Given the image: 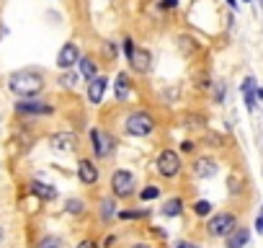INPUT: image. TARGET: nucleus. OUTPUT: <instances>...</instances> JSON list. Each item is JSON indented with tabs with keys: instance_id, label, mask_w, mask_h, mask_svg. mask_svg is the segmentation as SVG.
I'll list each match as a JSON object with an SVG mask.
<instances>
[{
	"instance_id": "obj_32",
	"label": "nucleus",
	"mask_w": 263,
	"mask_h": 248,
	"mask_svg": "<svg viewBox=\"0 0 263 248\" xmlns=\"http://www.w3.org/2000/svg\"><path fill=\"white\" fill-rule=\"evenodd\" d=\"M176 248H199V245H196V243H189V240H181Z\"/></svg>"
},
{
	"instance_id": "obj_36",
	"label": "nucleus",
	"mask_w": 263,
	"mask_h": 248,
	"mask_svg": "<svg viewBox=\"0 0 263 248\" xmlns=\"http://www.w3.org/2000/svg\"><path fill=\"white\" fill-rule=\"evenodd\" d=\"M0 240H3V227H0Z\"/></svg>"
},
{
	"instance_id": "obj_1",
	"label": "nucleus",
	"mask_w": 263,
	"mask_h": 248,
	"mask_svg": "<svg viewBox=\"0 0 263 248\" xmlns=\"http://www.w3.org/2000/svg\"><path fill=\"white\" fill-rule=\"evenodd\" d=\"M8 88L16 93V96H24V98H31L36 96L42 88H44V75L34 67H24V70H16L11 73L8 78Z\"/></svg>"
},
{
	"instance_id": "obj_25",
	"label": "nucleus",
	"mask_w": 263,
	"mask_h": 248,
	"mask_svg": "<svg viewBox=\"0 0 263 248\" xmlns=\"http://www.w3.org/2000/svg\"><path fill=\"white\" fill-rule=\"evenodd\" d=\"M78 80H80V75H75V73H65V75L60 78V83H62L65 88H75Z\"/></svg>"
},
{
	"instance_id": "obj_14",
	"label": "nucleus",
	"mask_w": 263,
	"mask_h": 248,
	"mask_svg": "<svg viewBox=\"0 0 263 248\" xmlns=\"http://www.w3.org/2000/svg\"><path fill=\"white\" fill-rule=\"evenodd\" d=\"M31 194H34L36 199H42V202L57 199V189H54L52 184H44V181H34V184H31Z\"/></svg>"
},
{
	"instance_id": "obj_24",
	"label": "nucleus",
	"mask_w": 263,
	"mask_h": 248,
	"mask_svg": "<svg viewBox=\"0 0 263 248\" xmlns=\"http://www.w3.org/2000/svg\"><path fill=\"white\" fill-rule=\"evenodd\" d=\"M194 212H196L199 217H204V215H209V212H212V204H209L206 199H199V202L194 204Z\"/></svg>"
},
{
	"instance_id": "obj_11",
	"label": "nucleus",
	"mask_w": 263,
	"mask_h": 248,
	"mask_svg": "<svg viewBox=\"0 0 263 248\" xmlns=\"http://www.w3.org/2000/svg\"><path fill=\"white\" fill-rule=\"evenodd\" d=\"M78 179H80V184H85V186H93V184L98 181V166H96L93 161L83 158V161L78 163Z\"/></svg>"
},
{
	"instance_id": "obj_35",
	"label": "nucleus",
	"mask_w": 263,
	"mask_h": 248,
	"mask_svg": "<svg viewBox=\"0 0 263 248\" xmlns=\"http://www.w3.org/2000/svg\"><path fill=\"white\" fill-rule=\"evenodd\" d=\"M227 3H230V8H237V0H227Z\"/></svg>"
},
{
	"instance_id": "obj_20",
	"label": "nucleus",
	"mask_w": 263,
	"mask_h": 248,
	"mask_svg": "<svg viewBox=\"0 0 263 248\" xmlns=\"http://www.w3.org/2000/svg\"><path fill=\"white\" fill-rule=\"evenodd\" d=\"M98 215L101 220H111L116 215V207H114V199H101V207H98Z\"/></svg>"
},
{
	"instance_id": "obj_8",
	"label": "nucleus",
	"mask_w": 263,
	"mask_h": 248,
	"mask_svg": "<svg viewBox=\"0 0 263 248\" xmlns=\"http://www.w3.org/2000/svg\"><path fill=\"white\" fill-rule=\"evenodd\" d=\"M78 60H80L78 44H75V42H67V44H62V49H60V55H57V67H60V70H70L72 65H78Z\"/></svg>"
},
{
	"instance_id": "obj_28",
	"label": "nucleus",
	"mask_w": 263,
	"mask_h": 248,
	"mask_svg": "<svg viewBox=\"0 0 263 248\" xmlns=\"http://www.w3.org/2000/svg\"><path fill=\"white\" fill-rule=\"evenodd\" d=\"M121 44H124V55L129 57V55H132V49H135V44H132V39H129V37H126V39H124Z\"/></svg>"
},
{
	"instance_id": "obj_3",
	"label": "nucleus",
	"mask_w": 263,
	"mask_h": 248,
	"mask_svg": "<svg viewBox=\"0 0 263 248\" xmlns=\"http://www.w3.org/2000/svg\"><path fill=\"white\" fill-rule=\"evenodd\" d=\"M135 186H137V181H135V176H132L129 171H114V176H111V191H114V197L129 199L132 194L137 191Z\"/></svg>"
},
{
	"instance_id": "obj_18",
	"label": "nucleus",
	"mask_w": 263,
	"mask_h": 248,
	"mask_svg": "<svg viewBox=\"0 0 263 248\" xmlns=\"http://www.w3.org/2000/svg\"><path fill=\"white\" fill-rule=\"evenodd\" d=\"M78 67H80V75H83L85 80L96 78V70H98V65L93 62V57H80V60H78Z\"/></svg>"
},
{
	"instance_id": "obj_21",
	"label": "nucleus",
	"mask_w": 263,
	"mask_h": 248,
	"mask_svg": "<svg viewBox=\"0 0 263 248\" xmlns=\"http://www.w3.org/2000/svg\"><path fill=\"white\" fill-rule=\"evenodd\" d=\"M65 212H67V215H85V202H83V199H67Z\"/></svg>"
},
{
	"instance_id": "obj_22",
	"label": "nucleus",
	"mask_w": 263,
	"mask_h": 248,
	"mask_svg": "<svg viewBox=\"0 0 263 248\" xmlns=\"http://www.w3.org/2000/svg\"><path fill=\"white\" fill-rule=\"evenodd\" d=\"M36 248H62V238L60 235H44L36 243Z\"/></svg>"
},
{
	"instance_id": "obj_13",
	"label": "nucleus",
	"mask_w": 263,
	"mask_h": 248,
	"mask_svg": "<svg viewBox=\"0 0 263 248\" xmlns=\"http://www.w3.org/2000/svg\"><path fill=\"white\" fill-rule=\"evenodd\" d=\"M224 238H227V248H245V245H248V240H250V230H248V227H237V225H235Z\"/></svg>"
},
{
	"instance_id": "obj_23",
	"label": "nucleus",
	"mask_w": 263,
	"mask_h": 248,
	"mask_svg": "<svg viewBox=\"0 0 263 248\" xmlns=\"http://www.w3.org/2000/svg\"><path fill=\"white\" fill-rule=\"evenodd\" d=\"M160 197V189L158 186H145L142 191H140V199L142 202H150V199H158Z\"/></svg>"
},
{
	"instance_id": "obj_27",
	"label": "nucleus",
	"mask_w": 263,
	"mask_h": 248,
	"mask_svg": "<svg viewBox=\"0 0 263 248\" xmlns=\"http://www.w3.org/2000/svg\"><path fill=\"white\" fill-rule=\"evenodd\" d=\"M75 248H98V243H96V240H90V238H88V240H80V243H78V245H75Z\"/></svg>"
},
{
	"instance_id": "obj_16",
	"label": "nucleus",
	"mask_w": 263,
	"mask_h": 248,
	"mask_svg": "<svg viewBox=\"0 0 263 248\" xmlns=\"http://www.w3.org/2000/svg\"><path fill=\"white\" fill-rule=\"evenodd\" d=\"M194 173H196L199 179H212V176L217 173V163H214L212 158H199V161L194 163Z\"/></svg>"
},
{
	"instance_id": "obj_6",
	"label": "nucleus",
	"mask_w": 263,
	"mask_h": 248,
	"mask_svg": "<svg viewBox=\"0 0 263 248\" xmlns=\"http://www.w3.org/2000/svg\"><path fill=\"white\" fill-rule=\"evenodd\" d=\"M90 143H93V155L96 158H108L111 153H114V148H116V143H114V137L108 135V132H103V130H93L90 132Z\"/></svg>"
},
{
	"instance_id": "obj_10",
	"label": "nucleus",
	"mask_w": 263,
	"mask_h": 248,
	"mask_svg": "<svg viewBox=\"0 0 263 248\" xmlns=\"http://www.w3.org/2000/svg\"><path fill=\"white\" fill-rule=\"evenodd\" d=\"M16 111L18 114H26V116H36V114L47 116V114L54 111V106L52 103H44V101H18L16 103Z\"/></svg>"
},
{
	"instance_id": "obj_5",
	"label": "nucleus",
	"mask_w": 263,
	"mask_h": 248,
	"mask_svg": "<svg viewBox=\"0 0 263 248\" xmlns=\"http://www.w3.org/2000/svg\"><path fill=\"white\" fill-rule=\"evenodd\" d=\"M235 225H237V220H235V215H232V212H219V215H214V217L209 220L206 233H209L212 238H224Z\"/></svg>"
},
{
	"instance_id": "obj_2",
	"label": "nucleus",
	"mask_w": 263,
	"mask_h": 248,
	"mask_svg": "<svg viewBox=\"0 0 263 248\" xmlns=\"http://www.w3.org/2000/svg\"><path fill=\"white\" fill-rule=\"evenodd\" d=\"M124 130L132 137H147L155 130V116L150 111H142V109L140 111H132L126 116V121H124Z\"/></svg>"
},
{
	"instance_id": "obj_17",
	"label": "nucleus",
	"mask_w": 263,
	"mask_h": 248,
	"mask_svg": "<svg viewBox=\"0 0 263 248\" xmlns=\"http://www.w3.org/2000/svg\"><path fill=\"white\" fill-rule=\"evenodd\" d=\"M242 96H245V106L253 111V109H255V78H245V83H242Z\"/></svg>"
},
{
	"instance_id": "obj_15",
	"label": "nucleus",
	"mask_w": 263,
	"mask_h": 248,
	"mask_svg": "<svg viewBox=\"0 0 263 248\" xmlns=\"http://www.w3.org/2000/svg\"><path fill=\"white\" fill-rule=\"evenodd\" d=\"M129 91H132L129 75H126V73H119L116 80H114V96H116V101H124V98L129 96Z\"/></svg>"
},
{
	"instance_id": "obj_12",
	"label": "nucleus",
	"mask_w": 263,
	"mask_h": 248,
	"mask_svg": "<svg viewBox=\"0 0 263 248\" xmlns=\"http://www.w3.org/2000/svg\"><path fill=\"white\" fill-rule=\"evenodd\" d=\"M52 148L54 150H62V153H72L75 145H78V137L72 132H60V135H52Z\"/></svg>"
},
{
	"instance_id": "obj_26",
	"label": "nucleus",
	"mask_w": 263,
	"mask_h": 248,
	"mask_svg": "<svg viewBox=\"0 0 263 248\" xmlns=\"http://www.w3.org/2000/svg\"><path fill=\"white\" fill-rule=\"evenodd\" d=\"M145 215H147L145 209H140V212H119L121 220H135V217H145Z\"/></svg>"
},
{
	"instance_id": "obj_31",
	"label": "nucleus",
	"mask_w": 263,
	"mask_h": 248,
	"mask_svg": "<svg viewBox=\"0 0 263 248\" xmlns=\"http://www.w3.org/2000/svg\"><path fill=\"white\" fill-rule=\"evenodd\" d=\"M255 230H258V233H263V212H260V215H258V220H255Z\"/></svg>"
},
{
	"instance_id": "obj_9",
	"label": "nucleus",
	"mask_w": 263,
	"mask_h": 248,
	"mask_svg": "<svg viewBox=\"0 0 263 248\" xmlns=\"http://www.w3.org/2000/svg\"><path fill=\"white\" fill-rule=\"evenodd\" d=\"M106 88H108V80L103 75H96L88 80V101L93 106H101L103 103V96H106Z\"/></svg>"
},
{
	"instance_id": "obj_29",
	"label": "nucleus",
	"mask_w": 263,
	"mask_h": 248,
	"mask_svg": "<svg viewBox=\"0 0 263 248\" xmlns=\"http://www.w3.org/2000/svg\"><path fill=\"white\" fill-rule=\"evenodd\" d=\"M224 98V83H217V103H222Z\"/></svg>"
},
{
	"instance_id": "obj_4",
	"label": "nucleus",
	"mask_w": 263,
	"mask_h": 248,
	"mask_svg": "<svg viewBox=\"0 0 263 248\" xmlns=\"http://www.w3.org/2000/svg\"><path fill=\"white\" fill-rule=\"evenodd\" d=\"M155 168H158V173H160L163 179L178 176V173H181V158H178V153L163 150V153L158 155V161H155Z\"/></svg>"
},
{
	"instance_id": "obj_7",
	"label": "nucleus",
	"mask_w": 263,
	"mask_h": 248,
	"mask_svg": "<svg viewBox=\"0 0 263 248\" xmlns=\"http://www.w3.org/2000/svg\"><path fill=\"white\" fill-rule=\"evenodd\" d=\"M126 60H129L132 70H137V73H147V70L153 67V55H150V49H145V47H135Z\"/></svg>"
},
{
	"instance_id": "obj_33",
	"label": "nucleus",
	"mask_w": 263,
	"mask_h": 248,
	"mask_svg": "<svg viewBox=\"0 0 263 248\" xmlns=\"http://www.w3.org/2000/svg\"><path fill=\"white\" fill-rule=\"evenodd\" d=\"M181 150H183V153H191V150H194V143H181Z\"/></svg>"
},
{
	"instance_id": "obj_34",
	"label": "nucleus",
	"mask_w": 263,
	"mask_h": 248,
	"mask_svg": "<svg viewBox=\"0 0 263 248\" xmlns=\"http://www.w3.org/2000/svg\"><path fill=\"white\" fill-rule=\"evenodd\" d=\"M132 248H153V245H150V243H135Z\"/></svg>"
},
{
	"instance_id": "obj_37",
	"label": "nucleus",
	"mask_w": 263,
	"mask_h": 248,
	"mask_svg": "<svg viewBox=\"0 0 263 248\" xmlns=\"http://www.w3.org/2000/svg\"><path fill=\"white\" fill-rule=\"evenodd\" d=\"M245 3H250V0H245Z\"/></svg>"
},
{
	"instance_id": "obj_30",
	"label": "nucleus",
	"mask_w": 263,
	"mask_h": 248,
	"mask_svg": "<svg viewBox=\"0 0 263 248\" xmlns=\"http://www.w3.org/2000/svg\"><path fill=\"white\" fill-rule=\"evenodd\" d=\"M178 0H160V8H176Z\"/></svg>"
},
{
	"instance_id": "obj_19",
	"label": "nucleus",
	"mask_w": 263,
	"mask_h": 248,
	"mask_svg": "<svg viewBox=\"0 0 263 248\" xmlns=\"http://www.w3.org/2000/svg\"><path fill=\"white\" fill-rule=\"evenodd\" d=\"M181 212H183V199L181 197H173V199H168L163 204V215L165 217H178Z\"/></svg>"
}]
</instances>
